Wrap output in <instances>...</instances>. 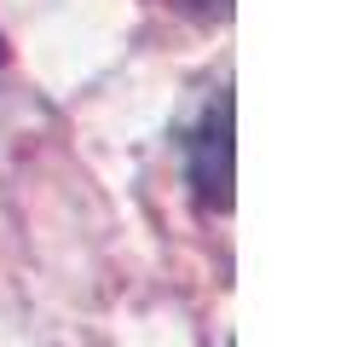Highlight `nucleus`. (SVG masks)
<instances>
[{
    "label": "nucleus",
    "instance_id": "f257e3e1",
    "mask_svg": "<svg viewBox=\"0 0 358 347\" xmlns=\"http://www.w3.org/2000/svg\"><path fill=\"white\" fill-rule=\"evenodd\" d=\"M185 174L208 208H231V93H220L185 139Z\"/></svg>",
    "mask_w": 358,
    "mask_h": 347
}]
</instances>
